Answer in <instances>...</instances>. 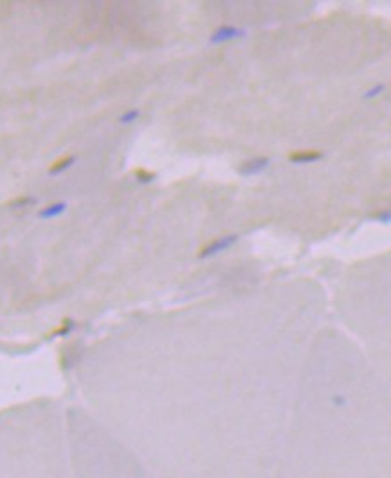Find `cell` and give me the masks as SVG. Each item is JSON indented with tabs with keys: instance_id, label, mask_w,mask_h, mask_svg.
<instances>
[{
	"instance_id": "obj_1",
	"label": "cell",
	"mask_w": 391,
	"mask_h": 478,
	"mask_svg": "<svg viewBox=\"0 0 391 478\" xmlns=\"http://www.w3.org/2000/svg\"><path fill=\"white\" fill-rule=\"evenodd\" d=\"M237 238H239L237 235H224V236H221V238L212 240V242H208L201 251H199V258H210V256H214V254L221 253V251L230 249V247L237 242Z\"/></svg>"
},
{
	"instance_id": "obj_2",
	"label": "cell",
	"mask_w": 391,
	"mask_h": 478,
	"mask_svg": "<svg viewBox=\"0 0 391 478\" xmlns=\"http://www.w3.org/2000/svg\"><path fill=\"white\" fill-rule=\"evenodd\" d=\"M268 167H269V158H253L239 167V174L241 176H255V174L264 172Z\"/></svg>"
},
{
	"instance_id": "obj_3",
	"label": "cell",
	"mask_w": 391,
	"mask_h": 478,
	"mask_svg": "<svg viewBox=\"0 0 391 478\" xmlns=\"http://www.w3.org/2000/svg\"><path fill=\"white\" fill-rule=\"evenodd\" d=\"M242 34H244V31H242V29L232 27V25H223V27H219L216 32H214L212 36H210V43H223V42H230V40L241 38Z\"/></svg>"
},
{
	"instance_id": "obj_4",
	"label": "cell",
	"mask_w": 391,
	"mask_h": 478,
	"mask_svg": "<svg viewBox=\"0 0 391 478\" xmlns=\"http://www.w3.org/2000/svg\"><path fill=\"white\" fill-rule=\"evenodd\" d=\"M323 154L319 153V151H314V149H307V151H296V153H291L289 154V159L293 163H312L316 161V159H319Z\"/></svg>"
},
{
	"instance_id": "obj_5",
	"label": "cell",
	"mask_w": 391,
	"mask_h": 478,
	"mask_svg": "<svg viewBox=\"0 0 391 478\" xmlns=\"http://www.w3.org/2000/svg\"><path fill=\"white\" fill-rule=\"evenodd\" d=\"M66 206H68V205H66L65 201L52 203V205H49V206H45L43 210H40L38 217L40 218H56V217H60L61 213H65Z\"/></svg>"
},
{
	"instance_id": "obj_6",
	"label": "cell",
	"mask_w": 391,
	"mask_h": 478,
	"mask_svg": "<svg viewBox=\"0 0 391 478\" xmlns=\"http://www.w3.org/2000/svg\"><path fill=\"white\" fill-rule=\"evenodd\" d=\"M76 156H63V158H60V159H56V161L52 163V165L49 167V174L50 176H54V174H61V172H65V170H68L70 167L76 163Z\"/></svg>"
},
{
	"instance_id": "obj_7",
	"label": "cell",
	"mask_w": 391,
	"mask_h": 478,
	"mask_svg": "<svg viewBox=\"0 0 391 478\" xmlns=\"http://www.w3.org/2000/svg\"><path fill=\"white\" fill-rule=\"evenodd\" d=\"M36 205V197H32V195H22V197L14 199V201H11V208H27V206H34Z\"/></svg>"
},
{
	"instance_id": "obj_8",
	"label": "cell",
	"mask_w": 391,
	"mask_h": 478,
	"mask_svg": "<svg viewBox=\"0 0 391 478\" xmlns=\"http://www.w3.org/2000/svg\"><path fill=\"white\" fill-rule=\"evenodd\" d=\"M135 176H136V179L140 181V183H149V181H153L154 177V172H149V170H146V169H136L135 170Z\"/></svg>"
},
{
	"instance_id": "obj_9",
	"label": "cell",
	"mask_w": 391,
	"mask_h": 478,
	"mask_svg": "<svg viewBox=\"0 0 391 478\" xmlns=\"http://www.w3.org/2000/svg\"><path fill=\"white\" fill-rule=\"evenodd\" d=\"M138 115H140L138 109H128L126 113L120 115V124H131V122H135L138 118Z\"/></svg>"
},
{
	"instance_id": "obj_10",
	"label": "cell",
	"mask_w": 391,
	"mask_h": 478,
	"mask_svg": "<svg viewBox=\"0 0 391 478\" xmlns=\"http://www.w3.org/2000/svg\"><path fill=\"white\" fill-rule=\"evenodd\" d=\"M382 88H384V86H382V84H379V86L371 88V90H370V94H366V95H364V97H366V99H368V97H375V95H377V94H381V90H382Z\"/></svg>"
}]
</instances>
